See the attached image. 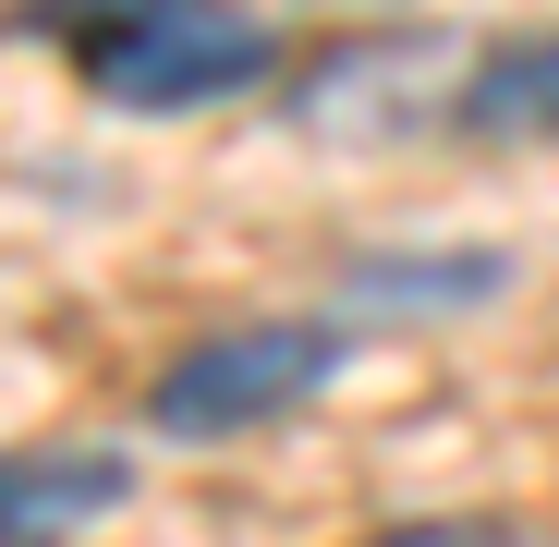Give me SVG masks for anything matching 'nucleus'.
<instances>
[{
    "mask_svg": "<svg viewBox=\"0 0 559 547\" xmlns=\"http://www.w3.org/2000/svg\"><path fill=\"white\" fill-rule=\"evenodd\" d=\"M122 450H13L0 463V547H61L98 511H122Z\"/></svg>",
    "mask_w": 559,
    "mask_h": 547,
    "instance_id": "obj_3",
    "label": "nucleus"
},
{
    "mask_svg": "<svg viewBox=\"0 0 559 547\" xmlns=\"http://www.w3.org/2000/svg\"><path fill=\"white\" fill-rule=\"evenodd\" d=\"M25 25L61 37L110 110H231L280 73V37L243 0H25Z\"/></svg>",
    "mask_w": 559,
    "mask_h": 547,
    "instance_id": "obj_1",
    "label": "nucleus"
},
{
    "mask_svg": "<svg viewBox=\"0 0 559 547\" xmlns=\"http://www.w3.org/2000/svg\"><path fill=\"white\" fill-rule=\"evenodd\" d=\"M378 547H523V535H511V523H462V511H450V523H390Z\"/></svg>",
    "mask_w": 559,
    "mask_h": 547,
    "instance_id": "obj_6",
    "label": "nucleus"
},
{
    "mask_svg": "<svg viewBox=\"0 0 559 547\" xmlns=\"http://www.w3.org/2000/svg\"><path fill=\"white\" fill-rule=\"evenodd\" d=\"M450 122L487 134V146H535V134H559V25H535V37H511V49H487V61H462Z\"/></svg>",
    "mask_w": 559,
    "mask_h": 547,
    "instance_id": "obj_4",
    "label": "nucleus"
},
{
    "mask_svg": "<svg viewBox=\"0 0 559 547\" xmlns=\"http://www.w3.org/2000/svg\"><path fill=\"white\" fill-rule=\"evenodd\" d=\"M511 281L499 255H365L353 267V317H462Z\"/></svg>",
    "mask_w": 559,
    "mask_h": 547,
    "instance_id": "obj_5",
    "label": "nucleus"
},
{
    "mask_svg": "<svg viewBox=\"0 0 559 547\" xmlns=\"http://www.w3.org/2000/svg\"><path fill=\"white\" fill-rule=\"evenodd\" d=\"M353 353H365V317H243V329H207L195 353H170L146 378V426L158 438L280 426V414H305Z\"/></svg>",
    "mask_w": 559,
    "mask_h": 547,
    "instance_id": "obj_2",
    "label": "nucleus"
}]
</instances>
